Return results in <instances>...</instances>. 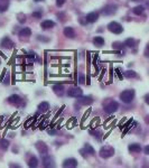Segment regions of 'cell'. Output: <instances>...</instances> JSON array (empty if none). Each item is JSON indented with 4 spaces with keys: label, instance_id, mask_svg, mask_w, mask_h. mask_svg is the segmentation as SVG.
<instances>
[{
    "label": "cell",
    "instance_id": "cell-1",
    "mask_svg": "<svg viewBox=\"0 0 149 168\" xmlns=\"http://www.w3.org/2000/svg\"><path fill=\"white\" fill-rule=\"evenodd\" d=\"M134 97V90H126L120 94V100L124 103H130Z\"/></svg>",
    "mask_w": 149,
    "mask_h": 168
},
{
    "label": "cell",
    "instance_id": "cell-2",
    "mask_svg": "<svg viewBox=\"0 0 149 168\" xmlns=\"http://www.w3.org/2000/svg\"><path fill=\"white\" fill-rule=\"evenodd\" d=\"M108 29L111 33H113V34H121L122 31H124V28H122V26L120 25L119 23H117V21H111L110 24L108 25Z\"/></svg>",
    "mask_w": 149,
    "mask_h": 168
},
{
    "label": "cell",
    "instance_id": "cell-3",
    "mask_svg": "<svg viewBox=\"0 0 149 168\" xmlns=\"http://www.w3.org/2000/svg\"><path fill=\"white\" fill-rule=\"evenodd\" d=\"M100 157L101 158H104V159H107V158H110L113 156V153H114V149L112 147H108V146H105V147H102L100 149Z\"/></svg>",
    "mask_w": 149,
    "mask_h": 168
},
{
    "label": "cell",
    "instance_id": "cell-4",
    "mask_svg": "<svg viewBox=\"0 0 149 168\" xmlns=\"http://www.w3.org/2000/svg\"><path fill=\"white\" fill-rule=\"evenodd\" d=\"M118 107H119L118 102L111 100V101H108L104 104V111L107 112V113H113L114 111H117Z\"/></svg>",
    "mask_w": 149,
    "mask_h": 168
},
{
    "label": "cell",
    "instance_id": "cell-5",
    "mask_svg": "<svg viewBox=\"0 0 149 168\" xmlns=\"http://www.w3.org/2000/svg\"><path fill=\"white\" fill-rule=\"evenodd\" d=\"M83 91L80 89V87H72V89H70L68 91H67V95L68 97H78L82 95Z\"/></svg>",
    "mask_w": 149,
    "mask_h": 168
},
{
    "label": "cell",
    "instance_id": "cell-6",
    "mask_svg": "<svg viewBox=\"0 0 149 168\" xmlns=\"http://www.w3.org/2000/svg\"><path fill=\"white\" fill-rule=\"evenodd\" d=\"M116 11H117V6L116 5H108V6H105V7L102 9V14L103 15H105V16H110V15L116 14Z\"/></svg>",
    "mask_w": 149,
    "mask_h": 168
},
{
    "label": "cell",
    "instance_id": "cell-7",
    "mask_svg": "<svg viewBox=\"0 0 149 168\" xmlns=\"http://www.w3.org/2000/svg\"><path fill=\"white\" fill-rule=\"evenodd\" d=\"M1 47L2 48H7V49H11L12 47H14V41H11L9 37H5V38H2V41H1Z\"/></svg>",
    "mask_w": 149,
    "mask_h": 168
},
{
    "label": "cell",
    "instance_id": "cell-8",
    "mask_svg": "<svg viewBox=\"0 0 149 168\" xmlns=\"http://www.w3.org/2000/svg\"><path fill=\"white\" fill-rule=\"evenodd\" d=\"M77 166V160L74 159V158H68V159H65L64 163H63V167H68V168H74Z\"/></svg>",
    "mask_w": 149,
    "mask_h": 168
},
{
    "label": "cell",
    "instance_id": "cell-9",
    "mask_svg": "<svg viewBox=\"0 0 149 168\" xmlns=\"http://www.w3.org/2000/svg\"><path fill=\"white\" fill-rule=\"evenodd\" d=\"M85 19H86V21L87 23H90V24L97 23L99 19V14L98 12H90V14H87L86 15Z\"/></svg>",
    "mask_w": 149,
    "mask_h": 168
},
{
    "label": "cell",
    "instance_id": "cell-10",
    "mask_svg": "<svg viewBox=\"0 0 149 168\" xmlns=\"http://www.w3.org/2000/svg\"><path fill=\"white\" fill-rule=\"evenodd\" d=\"M77 101H78V103H81V104H83V105H89V104H91L93 102V99L92 97H77Z\"/></svg>",
    "mask_w": 149,
    "mask_h": 168
},
{
    "label": "cell",
    "instance_id": "cell-11",
    "mask_svg": "<svg viewBox=\"0 0 149 168\" xmlns=\"http://www.w3.org/2000/svg\"><path fill=\"white\" fill-rule=\"evenodd\" d=\"M36 148H37V150H38L41 153H43V155H46V153H48V148H47V146L44 143H41V141L36 143Z\"/></svg>",
    "mask_w": 149,
    "mask_h": 168
},
{
    "label": "cell",
    "instance_id": "cell-12",
    "mask_svg": "<svg viewBox=\"0 0 149 168\" xmlns=\"http://www.w3.org/2000/svg\"><path fill=\"white\" fill-rule=\"evenodd\" d=\"M8 102L10 104H14V105H18L21 102V97L19 95H17V94H12V95L8 97Z\"/></svg>",
    "mask_w": 149,
    "mask_h": 168
},
{
    "label": "cell",
    "instance_id": "cell-13",
    "mask_svg": "<svg viewBox=\"0 0 149 168\" xmlns=\"http://www.w3.org/2000/svg\"><path fill=\"white\" fill-rule=\"evenodd\" d=\"M128 150L132 153H140V151H141V146L138 145V143H131V145L128 146Z\"/></svg>",
    "mask_w": 149,
    "mask_h": 168
},
{
    "label": "cell",
    "instance_id": "cell-14",
    "mask_svg": "<svg viewBox=\"0 0 149 168\" xmlns=\"http://www.w3.org/2000/svg\"><path fill=\"white\" fill-rule=\"evenodd\" d=\"M64 35L68 38H74L75 37V31L72 27H65L64 28Z\"/></svg>",
    "mask_w": 149,
    "mask_h": 168
},
{
    "label": "cell",
    "instance_id": "cell-15",
    "mask_svg": "<svg viewBox=\"0 0 149 168\" xmlns=\"http://www.w3.org/2000/svg\"><path fill=\"white\" fill-rule=\"evenodd\" d=\"M54 26H55V23L52 20H44L41 24V27L43 29H51Z\"/></svg>",
    "mask_w": 149,
    "mask_h": 168
},
{
    "label": "cell",
    "instance_id": "cell-16",
    "mask_svg": "<svg viewBox=\"0 0 149 168\" xmlns=\"http://www.w3.org/2000/svg\"><path fill=\"white\" fill-rule=\"evenodd\" d=\"M53 91L55 92L57 95H63V93H64V85L63 84H55L53 87Z\"/></svg>",
    "mask_w": 149,
    "mask_h": 168
},
{
    "label": "cell",
    "instance_id": "cell-17",
    "mask_svg": "<svg viewBox=\"0 0 149 168\" xmlns=\"http://www.w3.org/2000/svg\"><path fill=\"white\" fill-rule=\"evenodd\" d=\"M43 161H44L45 167H54V160H53V158H51V156L45 157L43 159Z\"/></svg>",
    "mask_w": 149,
    "mask_h": 168
},
{
    "label": "cell",
    "instance_id": "cell-18",
    "mask_svg": "<svg viewBox=\"0 0 149 168\" xmlns=\"http://www.w3.org/2000/svg\"><path fill=\"white\" fill-rule=\"evenodd\" d=\"M9 0H0V12H4L8 9Z\"/></svg>",
    "mask_w": 149,
    "mask_h": 168
},
{
    "label": "cell",
    "instance_id": "cell-19",
    "mask_svg": "<svg viewBox=\"0 0 149 168\" xmlns=\"http://www.w3.org/2000/svg\"><path fill=\"white\" fill-rule=\"evenodd\" d=\"M93 44L95 46L104 45V38H103V37H100V36H95V37L93 38Z\"/></svg>",
    "mask_w": 149,
    "mask_h": 168
},
{
    "label": "cell",
    "instance_id": "cell-20",
    "mask_svg": "<svg viewBox=\"0 0 149 168\" xmlns=\"http://www.w3.org/2000/svg\"><path fill=\"white\" fill-rule=\"evenodd\" d=\"M31 35V28H23V29L19 31V36H20V37H29Z\"/></svg>",
    "mask_w": 149,
    "mask_h": 168
},
{
    "label": "cell",
    "instance_id": "cell-21",
    "mask_svg": "<svg viewBox=\"0 0 149 168\" xmlns=\"http://www.w3.org/2000/svg\"><path fill=\"white\" fill-rule=\"evenodd\" d=\"M37 165H38V159L35 156H33L28 161V166L29 167H37Z\"/></svg>",
    "mask_w": 149,
    "mask_h": 168
},
{
    "label": "cell",
    "instance_id": "cell-22",
    "mask_svg": "<svg viewBox=\"0 0 149 168\" xmlns=\"http://www.w3.org/2000/svg\"><path fill=\"white\" fill-rule=\"evenodd\" d=\"M38 109L41 110V111H47L48 109H49V104H48V102H41L39 103V105H38Z\"/></svg>",
    "mask_w": 149,
    "mask_h": 168
},
{
    "label": "cell",
    "instance_id": "cell-23",
    "mask_svg": "<svg viewBox=\"0 0 149 168\" xmlns=\"http://www.w3.org/2000/svg\"><path fill=\"white\" fill-rule=\"evenodd\" d=\"M8 147H9V141L6 140V139H1L0 140V148L2 150H6V149H8Z\"/></svg>",
    "mask_w": 149,
    "mask_h": 168
},
{
    "label": "cell",
    "instance_id": "cell-24",
    "mask_svg": "<svg viewBox=\"0 0 149 168\" xmlns=\"http://www.w3.org/2000/svg\"><path fill=\"white\" fill-rule=\"evenodd\" d=\"M144 10H145L144 6H137V7L134 8V15H141L144 12Z\"/></svg>",
    "mask_w": 149,
    "mask_h": 168
},
{
    "label": "cell",
    "instance_id": "cell-25",
    "mask_svg": "<svg viewBox=\"0 0 149 168\" xmlns=\"http://www.w3.org/2000/svg\"><path fill=\"white\" fill-rule=\"evenodd\" d=\"M83 150H85V151H86V153H90L91 156H93V155H94V149H93V148L91 147L90 145H86V146L84 147V149H83Z\"/></svg>",
    "mask_w": 149,
    "mask_h": 168
},
{
    "label": "cell",
    "instance_id": "cell-26",
    "mask_svg": "<svg viewBox=\"0 0 149 168\" xmlns=\"http://www.w3.org/2000/svg\"><path fill=\"white\" fill-rule=\"evenodd\" d=\"M134 44H136V41H134V39H132V38H128L127 41H124V45L128 46V47H134Z\"/></svg>",
    "mask_w": 149,
    "mask_h": 168
},
{
    "label": "cell",
    "instance_id": "cell-27",
    "mask_svg": "<svg viewBox=\"0 0 149 168\" xmlns=\"http://www.w3.org/2000/svg\"><path fill=\"white\" fill-rule=\"evenodd\" d=\"M124 76L128 77V79H131V77H136V72H134V71H127V72H124Z\"/></svg>",
    "mask_w": 149,
    "mask_h": 168
},
{
    "label": "cell",
    "instance_id": "cell-28",
    "mask_svg": "<svg viewBox=\"0 0 149 168\" xmlns=\"http://www.w3.org/2000/svg\"><path fill=\"white\" fill-rule=\"evenodd\" d=\"M78 82H80L81 84L85 83V76H84V74H83V73H81V74L78 75Z\"/></svg>",
    "mask_w": 149,
    "mask_h": 168
},
{
    "label": "cell",
    "instance_id": "cell-29",
    "mask_svg": "<svg viewBox=\"0 0 149 168\" xmlns=\"http://www.w3.org/2000/svg\"><path fill=\"white\" fill-rule=\"evenodd\" d=\"M66 0H56V6L57 7H62L64 4H65Z\"/></svg>",
    "mask_w": 149,
    "mask_h": 168
},
{
    "label": "cell",
    "instance_id": "cell-30",
    "mask_svg": "<svg viewBox=\"0 0 149 168\" xmlns=\"http://www.w3.org/2000/svg\"><path fill=\"white\" fill-rule=\"evenodd\" d=\"M33 17H36V18H41V12H33Z\"/></svg>",
    "mask_w": 149,
    "mask_h": 168
},
{
    "label": "cell",
    "instance_id": "cell-31",
    "mask_svg": "<svg viewBox=\"0 0 149 168\" xmlns=\"http://www.w3.org/2000/svg\"><path fill=\"white\" fill-rule=\"evenodd\" d=\"M145 153H146V155H149V147L148 146H146V148H145Z\"/></svg>",
    "mask_w": 149,
    "mask_h": 168
},
{
    "label": "cell",
    "instance_id": "cell-32",
    "mask_svg": "<svg viewBox=\"0 0 149 168\" xmlns=\"http://www.w3.org/2000/svg\"><path fill=\"white\" fill-rule=\"evenodd\" d=\"M35 1H37V2H41V1H44V0H35Z\"/></svg>",
    "mask_w": 149,
    "mask_h": 168
},
{
    "label": "cell",
    "instance_id": "cell-33",
    "mask_svg": "<svg viewBox=\"0 0 149 168\" xmlns=\"http://www.w3.org/2000/svg\"><path fill=\"white\" fill-rule=\"evenodd\" d=\"M134 1H137V0H134Z\"/></svg>",
    "mask_w": 149,
    "mask_h": 168
}]
</instances>
